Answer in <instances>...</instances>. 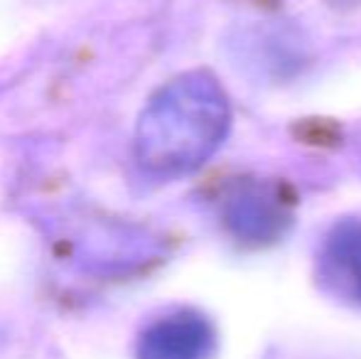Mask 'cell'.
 <instances>
[{
  "mask_svg": "<svg viewBox=\"0 0 361 359\" xmlns=\"http://www.w3.org/2000/svg\"><path fill=\"white\" fill-rule=\"evenodd\" d=\"M231 128V106L209 72H187L152 94L135 126L133 153L155 178L200 170Z\"/></svg>",
  "mask_w": 361,
  "mask_h": 359,
  "instance_id": "cell-1",
  "label": "cell"
},
{
  "mask_svg": "<svg viewBox=\"0 0 361 359\" xmlns=\"http://www.w3.org/2000/svg\"><path fill=\"white\" fill-rule=\"evenodd\" d=\"M295 200L271 180H241L224 197V224L236 241L246 246H268L288 234Z\"/></svg>",
  "mask_w": 361,
  "mask_h": 359,
  "instance_id": "cell-2",
  "label": "cell"
},
{
  "mask_svg": "<svg viewBox=\"0 0 361 359\" xmlns=\"http://www.w3.org/2000/svg\"><path fill=\"white\" fill-rule=\"evenodd\" d=\"M314 281L334 303L361 310V219H342L327 231L314 261Z\"/></svg>",
  "mask_w": 361,
  "mask_h": 359,
  "instance_id": "cell-3",
  "label": "cell"
},
{
  "mask_svg": "<svg viewBox=\"0 0 361 359\" xmlns=\"http://www.w3.org/2000/svg\"><path fill=\"white\" fill-rule=\"evenodd\" d=\"M216 332L202 312L175 310L145 327L135 345V359H212Z\"/></svg>",
  "mask_w": 361,
  "mask_h": 359,
  "instance_id": "cell-4",
  "label": "cell"
}]
</instances>
